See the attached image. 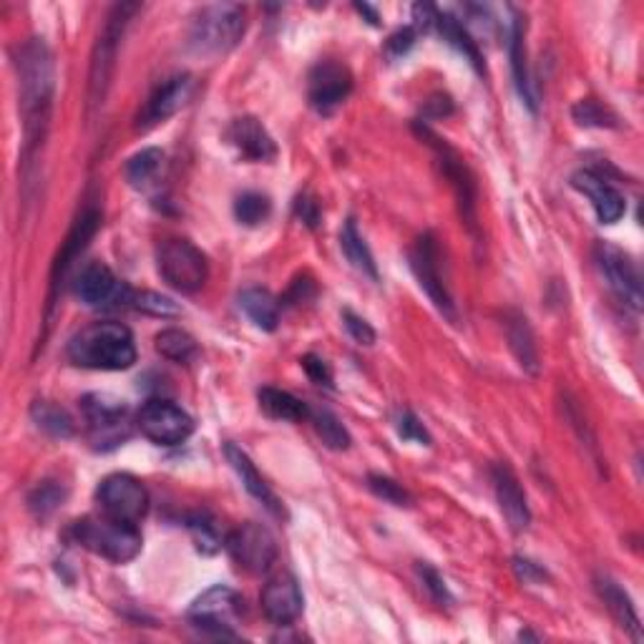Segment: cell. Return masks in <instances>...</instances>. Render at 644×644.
Wrapping results in <instances>:
<instances>
[{
  "mask_svg": "<svg viewBox=\"0 0 644 644\" xmlns=\"http://www.w3.org/2000/svg\"><path fill=\"white\" fill-rule=\"evenodd\" d=\"M98 227H102V212H98L96 207H86L81 212V216L77 220V224H73L69 237H66V242L61 245V253H58L56 262H54V272H51V295H48V309H51L56 303V295H58V288H61L63 280L69 278L71 267L77 259L81 257L83 249H86V245L91 239H94V234L98 232Z\"/></svg>",
  "mask_w": 644,
  "mask_h": 644,
  "instance_id": "18",
  "label": "cell"
},
{
  "mask_svg": "<svg viewBox=\"0 0 644 644\" xmlns=\"http://www.w3.org/2000/svg\"><path fill=\"white\" fill-rule=\"evenodd\" d=\"M309 421H313L315 433L328 448L348 450L350 443H353L340 418L332 411H328V408H315V411H309Z\"/></svg>",
  "mask_w": 644,
  "mask_h": 644,
  "instance_id": "33",
  "label": "cell"
},
{
  "mask_svg": "<svg viewBox=\"0 0 644 644\" xmlns=\"http://www.w3.org/2000/svg\"><path fill=\"white\" fill-rule=\"evenodd\" d=\"M131 307L139 309V313L154 315V317H177L182 309L174 300L159 295V292H133Z\"/></svg>",
  "mask_w": 644,
  "mask_h": 644,
  "instance_id": "38",
  "label": "cell"
},
{
  "mask_svg": "<svg viewBox=\"0 0 644 644\" xmlns=\"http://www.w3.org/2000/svg\"><path fill=\"white\" fill-rule=\"evenodd\" d=\"M270 199L265 195L247 191V195H242L237 202H234V216H237V222L245 224V227H257V224H262L267 216H270Z\"/></svg>",
  "mask_w": 644,
  "mask_h": 644,
  "instance_id": "35",
  "label": "cell"
},
{
  "mask_svg": "<svg viewBox=\"0 0 644 644\" xmlns=\"http://www.w3.org/2000/svg\"><path fill=\"white\" fill-rule=\"evenodd\" d=\"M242 612V599L237 592L230 587H212L207 589L202 597H199L189 609V622L202 630L212 637H239L237 632L232 630V624L237 622Z\"/></svg>",
  "mask_w": 644,
  "mask_h": 644,
  "instance_id": "13",
  "label": "cell"
},
{
  "mask_svg": "<svg viewBox=\"0 0 644 644\" xmlns=\"http://www.w3.org/2000/svg\"><path fill=\"white\" fill-rule=\"evenodd\" d=\"M340 247L346 253L348 262L355 267L358 272L367 274L371 280H378V265H375L371 247L365 245V239L361 237V232L355 227V220H348L346 227L340 232Z\"/></svg>",
  "mask_w": 644,
  "mask_h": 644,
  "instance_id": "30",
  "label": "cell"
},
{
  "mask_svg": "<svg viewBox=\"0 0 644 644\" xmlns=\"http://www.w3.org/2000/svg\"><path fill=\"white\" fill-rule=\"evenodd\" d=\"M156 350L162 353L166 361L172 363H179V365H189L197 361L199 355V348H197V340L189 336V332H184L179 328H166L156 336Z\"/></svg>",
  "mask_w": 644,
  "mask_h": 644,
  "instance_id": "31",
  "label": "cell"
},
{
  "mask_svg": "<svg viewBox=\"0 0 644 644\" xmlns=\"http://www.w3.org/2000/svg\"><path fill=\"white\" fill-rule=\"evenodd\" d=\"M102 514L119 518L124 524H137L149 512V491L139 479L129 473H112L96 491Z\"/></svg>",
  "mask_w": 644,
  "mask_h": 644,
  "instance_id": "11",
  "label": "cell"
},
{
  "mask_svg": "<svg viewBox=\"0 0 644 644\" xmlns=\"http://www.w3.org/2000/svg\"><path fill=\"white\" fill-rule=\"evenodd\" d=\"M411 270L415 274L418 284H421L425 295L431 297V303L436 305L438 313L443 317H448L450 323L458 320L456 313V303L450 297L448 284L443 280L441 274V249H438V239L433 237L431 232H425L423 237L415 239V245L411 249Z\"/></svg>",
  "mask_w": 644,
  "mask_h": 644,
  "instance_id": "8",
  "label": "cell"
},
{
  "mask_svg": "<svg viewBox=\"0 0 644 644\" xmlns=\"http://www.w3.org/2000/svg\"><path fill=\"white\" fill-rule=\"evenodd\" d=\"M83 415H86L91 443L98 450L119 448L124 441L131 436L129 408L124 400L106 396V393H94L81 400Z\"/></svg>",
  "mask_w": 644,
  "mask_h": 644,
  "instance_id": "7",
  "label": "cell"
},
{
  "mask_svg": "<svg viewBox=\"0 0 644 644\" xmlns=\"http://www.w3.org/2000/svg\"><path fill=\"white\" fill-rule=\"evenodd\" d=\"M295 212H297L300 220H303L307 227H313V230L317 227V222H320V207H317L315 199H309V197H297Z\"/></svg>",
  "mask_w": 644,
  "mask_h": 644,
  "instance_id": "46",
  "label": "cell"
},
{
  "mask_svg": "<svg viewBox=\"0 0 644 644\" xmlns=\"http://www.w3.org/2000/svg\"><path fill=\"white\" fill-rule=\"evenodd\" d=\"M303 367H305V373L309 375V380H313L315 386L332 388V371H330V365L323 361V358L309 353V355L303 358Z\"/></svg>",
  "mask_w": 644,
  "mask_h": 644,
  "instance_id": "44",
  "label": "cell"
},
{
  "mask_svg": "<svg viewBox=\"0 0 644 644\" xmlns=\"http://www.w3.org/2000/svg\"><path fill=\"white\" fill-rule=\"evenodd\" d=\"M396 429H398V436L403 441H413V443H421V446H431V433L425 431V425L418 421L415 413L400 411Z\"/></svg>",
  "mask_w": 644,
  "mask_h": 644,
  "instance_id": "40",
  "label": "cell"
},
{
  "mask_svg": "<svg viewBox=\"0 0 644 644\" xmlns=\"http://www.w3.org/2000/svg\"><path fill=\"white\" fill-rule=\"evenodd\" d=\"M355 11H358V13H361V15H367V19H371V23H373V26H378L380 15H378V13H375L371 5H365V3H355Z\"/></svg>",
  "mask_w": 644,
  "mask_h": 644,
  "instance_id": "48",
  "label": "cell"
},
{
  "mask_svg": "<svg viewBox=\"0 0 644 644\" xmlns=\"http://www.w3.org/2000/svg\"><path fill=\"white\" fill-rule=\"evenodd\" d=\"M342 323H346L348 336L353 338L358 346H373L375 330L371 328V323L363 320V317H358L353 309H346V313H342Z\"/></svg>",
  "mask_w": 644,
  "mask_h": 644,
  "instance_id": "43",
  "label": "cell"
},
{
  "mask_svg": "<svg viewBox=\"0 0 644 644\" xmlns=\"http://www.w3.org/2000/svg\"><path fill=\"white\" fill-rule=\"evenodd\" d=\"M514 569H516V574H518V579L522 582H541V579H547V572H543L541 566H537L534 562H529V559H522V557H516L514 559Z\"/></svg>",
  "mask_w": 644,
  "mask_h": 644,
  "instance_id": "47",
  "label": "cell"
},
{
  "mask_svg": "<svg viewBox=\"0 0 644 644\" xmlns=\"http://www.w3.org/2000/svg\"><path fill=\"white\" fill-rule=\"evenodd\" d=\"M572 187L589 199L594 207V214H597V220L601 224H614L624 216L627 202L622 191H619L607 177H601L599 172L594 169L576 172L572 177Z\"/></svg>",
  "mask_w": 644,
  "mask_h": 644,
  "instance_id": "19",
  "label": "cell"
},
{
  "mask_svg": "<svg viewBox=\"0 0 644 644\" xmlns=\"http://www.w3.org/2000/svg\"><path fill=\"white\" fill-rule=\"evenodd\" d=\"M73 292L83 305L89 307H131L133 290L127 282H121L116 274L102 262H91L83 267L73 284Z\"/></svg>",
  "mask_w": 644,
  "mask_h": 644,
  "instance_id": "14",
  "label": "cell"
},
{
  "mask_svg": "<svg viewBox=\"0 0 644 644\" xmlns=\"http://www.w3.org/2000/svg\"><path fill=\"white\" fill-rule=\"evenodd\" d=\"M259 398V408L270 415V418H278V421H305L309 418V408L303 403V400L292 396V393L282 390V388H272V386H265L259 388L257 393Z\"/></svg>",
  "mask_w": 644,
  "mask_h": 644,
  "instance_id": "29",
  "label": "cell"
},
{
  "mask_svg": "<svg viewBox=\"0 0 644 644\" xmlns=\"http://www.w3.org/2000/svg\"><path fill=\"white\" fill-rule=\"evenodd\" d=\"M141 11L139 3H119L112 8V13L106 15L104 31L98 36L94 46V56H91V71H89V108H98L104 104L106 91L112 86L114 69H116V56H119V46L124 33H127L133 15Z\"/></svg>",
  "mask_w": 644,
  "mask_h": 644,
  "instance_id": "5",
  "label": "cell"
},
{
  "mask_svg": "<svg viewBox=\"0 0 644 644\" xmlns=\"http://www.w3.org/2000/svg\"><path fill=\"white\" fill-rule=\"evenodd\" d=\"M164 152L162 149H144V152L133 154L127 164V179L131 187L144 189L156 179V174L162 172Z\"/></svg>",
  "mask_w": 644,
  "mask_h": 644,
  "instance_id": "34",
  "label": "cell"
},
{
  "mask_svg": "<svg viewBox=\"0 0 644 644\" xmlns=\"http://www.w3.org/2000/svg\"><path fill=\"white\" fill-rule=\"evenodd\" d=\"M73 539L91 554L104 557L114 564H127L139 557L141 531L137 524H124L112 516H86L73 524Z\"/></svg>",
  "mask_w": 644,
  "mask_h": 644,
  "instance_id": "4",
  "label": "cell"
},
{
  "mask_svg": "<svg viewBox=\"0 0 644 644\" xmlns=\"http://www.w3.org/2000/svg\"><path fill=\"white\" fill-rule=\"evenodd\" d=\"M224 547H227L234 564L249 574H267L278 562V541L262 524L247 522L237 526L224 541Z\"/></svg>",
  "mask_w": 644,
  "mask_h": 644,
  "instance_id": "12",
  "label": "cell"
},
{
  "mask_svg": "<svg viewBox=\"0 0 644 644\" xmlns=\"http://www.w3.org/2000/svg\"><path fill=\"white\" fill-rule=\"evenodd\" d=\"M63 499H66L63 487H58L56 481H44L33 489V493L28 496V506L36 516H48L63 504Z\"/></svg>",
  "mask_w": 644,
  "mask_h": 644,
  "instance_id": "36",
  "label": "cell"
},
{
  "mask_svg": "<svg viewBox=\"0 0 644 644\" xmlns=\"http://www.w3.org/2000/svg\"><path fill=\"white\" fill-rule=\"evenodd\" d=\"M189 529L195 531V539H197V547L204 549V551H216L222 547V537L220 531H216V524L209 522L207 516H197L191 518Z\"/></svg>",
  "mask_w": 644,
  "mask_h": 644,
  "instance_id": "42",
  "label": "cell"
},
{
  "mask_svg": "<svg viewBox=\"0 0 644 644\" xmlns=\"http://www.w3.org/2000/svg\"><path fill=\"white\" fill-rule=\"evenodd\" d=\"M191 91H195V79H191L189 73H177V77L159 83L152 91V96L147 98V104L141 106V112L137 116V129L149 131L152 127L164 124L166 119H172L179 108L187 106Z\"/></svg>",
  "mask_w": 644,
  "mask_h": 644,
  "instance_id": "17",
  "label": "cell"
},
{
  "mask_svg": "<svg viewBox=\"0 0 644 644\" xmlns=\"http://www.w3.org/2000/svg\"><path fill=\"white\" fill-rule=\"evenodd\" d=\"M259 601H262L265 617L270 619L274 627H290L292 622H297L305 605L303 589H300L295 576L290 574L274 576V579L267 582Z\"/></svg>",
  "mask_w": 644,
  "mask_h": 644,
  "instance_id": "20",
  "label": "cell"
},
{
  "mask_svg": "<svg viewBox=\"0 0 644 644\" xmlns=\"http://www.w3.org/2000/svg\"><path fill=\"white\" fill-rule=\"evenodd\" d=\"M504 330H506V340L508 348L516 358V363L522 365L524 373L537 375L539 373V348H537V338H534V330L529 325V317L518 309H508L504 315Z\"/></svg>",
  "mask_w": 644,
  "mask_h": 644,
  "instance_id": "24",
  "label": "cell"
},
{
  "mask_svg": "<svg viewBox=\"0 0 644 644\" xmlns=\"http://www.w3.org/2000/svg\"><path fill=\"white\" fill-rule=\"evenodd\" d=\"M367 489H371L378 499L388 501V504H393V506H411L413 504L411 493L400 487L398 481L388 479V476L371 473V476H367Z\"/></svg>",
  "mask_w": 644,
  "mask_h": 644,
  "instance_id": "39",
  "label": "cell"
},
{
  "mask_svg": "<svg viewBox=\"0 0 644 644\" xmlns=\"http://www.w3.org/2000/svg\"><path fill=\"white\" fill-rule=\"evenodd\" d=\"M418 133H421V139L429 141L433 152H436L441 169H443V174H446V179L450 182V187H454V191H456V199H458V207H461L464 222L471 230H476V182H473V174L468 172L464 159L458 156L454 149L446 144V141L438 139L436 133H431V129L418 127Z\"/></svg>",
  "mask_w": 644,
  "mask_h": 644,
  "instance_id": "16",
  "label": "cell"
},
{
  "mask_svg": "<svg viewBox=\"0 0 644 644\" xmlns=\"http://www.w3.org/2000/svg\"><path fill=\"white\" fill-rule=\"evenodd\" d=\"M597 587L599 599L605 601V607L609 609V614L617 619V624L622 627L624 632L632 634V640H642V624H640V614L634 609L630 594H627L619 584L612 579V576H597L594 582Z\"/></svg>",
  "mask_w": 644,
  "mask_h": 644,
  "instance_id": "25",
  "label": "cell"
},
{
  "mask_svg": "<svg viewBox=\"0 0 644 644\" xmlns=\"http://www.w3.org/2000/svg\"><path fill=\"white\" fill-rule=\"evenodd\" d=\"M31 418L40 431L48 433V436H54V438H71L73 436L71 415L66 413L63 408L48 403V400H36V403L31 406Z\"/></svg>",
  "mask_w": 644,
  "mask_h": 644,
  "instance_id": "32",
  "label": "cell"
},
{
  "mask_svg": "<svg viewBox=\"0 0 644 644\" xmlns=\"http://www.w3.org/2000/svg\"><path fill=\"white\" fill-rule=\"evenodd\" d=\"M137 425L156 446H179L195 433V421L177 403L164 398H152L137 413Z\"/></svg>",
  "mask_w": 644,
  "mask_h": 644,
  "instance_id": "10",
  "label": "cell"
},
{
  "mask_svg": "<svg viewBox=\"0 0 644 644\" xmlns=\"http://www.w3.org/2000/svg\"><path fill=\"white\" fill-rule=\"evenodd\" d=\"M239 309L245 313L249 320H253L259 330L274 332L280 325V303L272 297V292L262 288H249L242 290L239 297Z\"/></svg>",
  "mask_w": 644,
  "mask_h": 644,
  "instance_id": "26",
  "label": "cell"
},
{
  "mask_svg": "<svg viewBox=\"0 0 644 644\" xmlns=\"http://www.w3.org/2000/svg\"><path fill=\"white\" fill-rule=\"evenodd\" d=\"M353 91V73L338 61H320L309 71L307 102L320 116L336 114Z\"/></svg>",
  "mask_w": 644,
  "mask_h": 644,
  "instance_id": "15",
  "label": "cell"
},
{
  "mask_svg": "<svg viewBox=\"0 0 644 644\" xmlns=\"http://www.w3.org/2000/svg\"><path fill=\"white\" fill-rule=\"evenodd\" d=\"M230 141L237 147V152L249 159V162H272L278 156V147L267 129L255 116H242L234 119L230 127Z\"/></svg>",
  "mask_w": 644,
  "mask_h": 644,
  "instance_id": "23",
  "label": "cell"
},
{
  "mask_svg": "<svg viewBox=\"0 0 644 644\" xmlns=\"http://www.w3.org/2000/svg\"><path fill=\"white\" fill-rule=\"evenodd\" d=\"M594 259H597V267L601 278L607 280L609 290L614 292L619 303L630 307L632 313H640L642 309V274L640 267L634 259L622 253V249L609 245V242H599L594 247Z\"/></svg>",
  "mask_w": 644,
  "mask_h": 644,
  "instance_id": "9",
  "label": "cell"
},
{
  "mask_svg": "<svg viewBox=\"0 0 644 644\" xmlns=\"http://www.w3.org/2000/svg\"><path fill=\"white\" fill-rule=\"evenodd\" d=\"M572 114H574V121L582 124V127H597V129L617 127L614 114L601 106L599 102H594V98H584V102L574 106Z\"/></svg>",
  "mask_w": 644,
  "mask_h": 644,
  "instance_id": "37",
  "label": "cell"
},
{
  "mask_svg": "<svg viewBox=\"0 0 644 644\" xmlns=\"http://www.w3.org/2000/svg\"><path fill=\"white\" fill-rule=\"evenodd\" d=\"M418 576H421L425 592H429L431 597L438 601V605H450V601H454V597H450V592L446 587V582H443V576L436 572V569L421 562L418 564Z\"/></svg>",
  "mask_w": 644,
  "mask_h": 644,
  "instance_id": "41",
  "label": "cell"
},
{
  "mask_svg": "<svg viewBox=\"0 0 644 644\" xmlns=\"http://www.w3.org/2000/svg\"><path fill=\"white\" fill-rule=\"evenodd\" d=\"M508 58H512V71H514V83L518 89V96L524 98V104L537 112V96L531 91V79L529 69H526V44H524V19L516 15L512 21V31H508Z\"/></svg>",
  "mask_w": 644,
  "mask_h": 644,
  "instance_id": "27",
  "label": "cell"
},
{
  "mask_svg": "<svg viewBox=\"0 0 644 644\" xmlns=\"http://www.w3.org/2000/svg\"><path fill=\"white\" fill-rule=\"evenodd\" d=\"M156 270L169 288L195 295L209 280V262L202 249L189 239H164L156 247Z\"/></svg>",
  "mask_w": 644,
  "mask_h": 644,
  "instance_id": "6",
  "label": "cell"
},
{
  "mask_svg": "<svg viewBox=\"0 0 644 644\" xmlns=\"http://www.w3.org/2000/svg\"><path fill=\"white\" fill-rule=\"evenodd\" d=\"M15 71H19L21 89V116H23V166L26 174L36 164V156L44 149V141L51 127L56 66L54 54L40 38H31L15 54Z\"/></svg>",
  "mask_w": 644,
  "mask_h": 644,
  "instance_id": "1",
  "label": "cell"
},
{
  "mask_svg": "<svg viewBox=\"0 0 644 644\" xmlns=\"http://www.w3.org/2000/svg\"><path fill=\"white\" fill-rule=\"evenodd\" d=\"M245 36V11L234 3H214L197 11L189 26V51L202 58L230 54Z\"/></svg>",
  "mask_w": 644,
  "mask_h": 644,
  "instance_id": "3",
  "label": "cell"
},
{
  "mask_svg": "<svg viewBox=\"0 0 644 644\" xmlns=\"http://www.w3.org/2000/svg\"><path fill=\"white\" fill-rule=\"evenodd\" d=\"M224 454H227V461L232 464L234 471H237L242 487L247 489L249 496H255L259 504H262L272 516L282 518L284 516L282 501L278 499V493L270 489V483H267L262 476H259V471L255 468V464L249 461V456L245 454V450L234 446V443H227V446H224Z\"/></svg>",
  "mask_w": 644,
  "mask_h": 644,
  "instance_id": "22",
  "label": "cell"
},
{
  "mask_svg": "<svg viewBox=\"0 0 644 644\" xmlns=\"http://www.w3.org/2000/svg\"><path fill=\"white\" fill-rule=\"evenodd\" d=\"M436 28L441 31V36L448 40L450 46L456 48L458 54H461L468 63L473 66L476 71L481 73H487V66H483V54H481V48H479V44H476V40L471 38V33L466 31V26L461 21L456 19V15H450V13H441L438 11V15H436Z\"/></svg>",
  "mask_w": 644,
  "mask_h": 644,
  "instance_id": "28",
  "label": "cell"
},
{
  "mask_svg": "<svg viewBox=\"0 0 644 644\" xmlns=\"http://www.w3.org/2000/svg\"><path fill=\"white\" fill-rule=\"evenodd\" d=\"M413 44H415V31L413 28H403V31H398V33H393V36L388 38V44H386V51L390 54V56H403V54H408L413 48Z\"/></svg>",
  "mask_w": 644,
  "mask_h": 644,
  "instance_id": "45",
  "label": "cell"
},
{
  "mask_svg": "<svg viewBox=\"0 0 644 644\" xmlns=\"http://www.w3.org/2000/svg\"><path fill=\"white\" fill-rule=\"evenodd\" d=\"M491 481L493 491H496L501 514H504L508 526H512V531L522 534L529 529L531 512L529 504H526V493L522 489V483H518L516 473L506 464H496L491 468Z\"/></svg>",
  "mask_w": 644,
  "mask_h": 644,
  "instance_id": "21",
  "label": "cell"
},
{
  "mask_svg": "<svg viewBox=\"0 0 644 644\" xmlns=\"http://www.w3.org/2000/svg\"><path fill=\"white\" fill-rule=\"evenodd\" d=\"M69 361L86 371H127L137 363V346L127 325L91 323L69 340Z\"/></svg>",
  "mask_w": 644,
  "mask_h": 644,
  "instance_id": "2",
  "label": "cell"
}]
</instances>
